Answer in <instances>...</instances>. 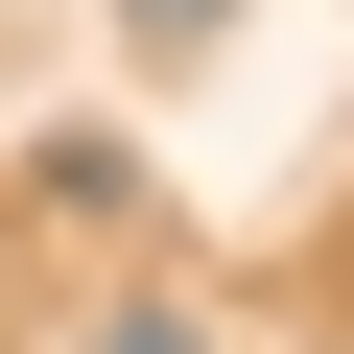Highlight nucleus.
<instances>
[{"label":"nucleus","mask_w":354,"mask_h":354,"mask_svg":"<svg viewBox=\"0 0 354 354\" xmlns=\"http://www.w3.org/2000/svg\"><path fill=\"white\" fill-rule=\"evenodd\" d=\"M213 24H236V0H142V48H213Z\"/></svg>","instance_id":"f257e3e1"},{"label":"nucleus","mask_w":354,"mask_h":354,"mask_svg":"<svg viewBox=\"0 0 354 354\" xmlns=\"http://www.w3.org/2000/svg\"><path fill=\"white\" fill-rule=\"evenodd\" d=\"M95 354H213V330H165V307H142V330H95Z\"/></svg>","instance_id":"f03ea898"}]
</instances>
